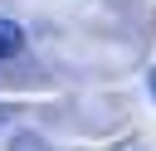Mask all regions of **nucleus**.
Returning a JSON list of instances; mask_svg holds the SVG:
<instances>
[{
  "label": "nucleus",
  "mask_w": 156,
  "mask_h": 151,
  "mask_svg": "<svg viewBox=\"0 0 156 151\" xmlns=\"http://www.w3.org/2000/svg\"><path fill=\"white\" fill-rule=\"evenodd\" d=\"M24 49H29V39H24V24H20V19H10V15H0V63H15V58H24Z\"/></svg>",
  "instance_id": "f257e3e1"
},
{
  "label": "nucleus",
  "mask_w": 156,
  "mask_h": 151,
  "mask_svg": "<svg viewBox=\"0 0 156 151\" xmlns=\"http://www.w3.org/2000/svg\"><path fill=\"white\" fill-rule=\"evenodd\" d=\"M10 151H54V146H49L39 132H15V136H10Z\"/></svg>",
  "instance_id": "f03ea898"
},
{
  "label": "nucleus",
  "mask_w": 156,
  "mask_h": 151,
  "mask_svg": "<svg viewBox=\"0 0 156 151\" xmlns=\"http://www.w3.org/2000/svg\"><path fill=\"white\" fill-rule=\"evenodd\" d=\"M151 97H156V68H151Z\"/></svg>",
  "instance_id": "20e7f679"
},
{
  "label": "nucleus",
  "mask_w": 156,
  "mask_h": 151,
  "mask_svg": "<svg viewBox=\"0 0 156 151\" xmlns=\"http://www.w3.org/2000/svg\"><path fill=\"white\" fill-rule=\"evenodd\" d=\"M10 117H15V112H10V107H0V127H5V122H10Z\"/></svg>",
  "instance_id": "7ed1b4c3"
}]
</instances>
